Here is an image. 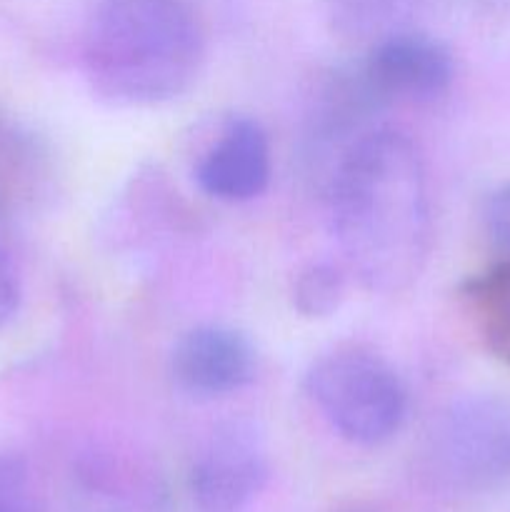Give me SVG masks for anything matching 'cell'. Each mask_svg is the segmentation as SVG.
Wrapping results in <instances>:
<instances>
[{
	"label": "cell",
	"mask_w": 510,
	"mask_h": 512,
	"mask_svg": "<svg viewBox=\"0 0 510 512\" xmlns=\"http://www.w3.org/2000/svg\"><path fill=\"white\" fill-rule=\"evenodd\" d=\"M328 210L345 268L365 290L403 293L420 278L433 220L413 138L393 128L355 138L335 163Z\"/></svg>",
	"instance_id": "cell-1"
},
{
	"label": "cell",
	"mask_w": 510,
	"mask_h": 512,
	"mask_svg": "<svg viewBox=\"0 0 510 512\" xmlns=\"http://www.w3.org/2000/svg\"><path fill=\"white\" fill-rule=\"evenodd\" d=\"M203 65L205 35L185 0H100L85 25V80L110 105L180 98Z\"/></svg>",
	"instance_id": "cell-2"
},
{
	"label": "cell",
	"mask_w": 510,
	"mask_h": 512,
	"mask_svg": "<svg viewBox=\"0 0 510 512\" xmlns=\"http://www.w3.org/2000/svg\"><path fill=\"white\" fill-rule=\"evenodd\" d=\"M423 475L450 495H483L510 483V400L463 395L430 423L420 448Z\"/></svg>",
	"instance_id": "cell-3"
},
{
	"label": "cell",
	"mask_w": 510,
	"mask_h": 512,
	"mask_svg": "<svg viewBox=\"0 0 510 512\" xmlns=\"http://www.w3.org/2000/svg\"><path fill=\"white\" fill-rule=\"evenodd\" d=\"M305 388L333 430L355 445L388 443L408 415L400 375L368 350L320 355L305 375Z\"/></svg>",
	"instance_id": "cell-4"
},
{
	"label": "cell",
	"mask_w": 510,
	"mask_h": 512,
	"mask_svg": "<svg viewBox=\"0 0 510 512\" xmlns=\"http://www.w3.org/2000/svg\"><path fill=\"white\" fill-rule=\"evenodd\" d=\"M270 460L258 430L233 420L215 430L190 468V495L200 512H243L263 493Z\"/></svg>",
	"instance_id": "cell-5"
},
{
	"label": "cell",
	"mask_w": 510,
	"mask_h": 512,
	"mask_svg": "<svg viewBox=\"0 0 510 512\" xmlns=\"http://www.w3.org/2000/svg\"><path fill=\"white\" fill-rule=\"evenodd\" d=\"M360 70L383 103H428L450 88L455 75L450 50L440 40L413 28L370 45Z\"/></svg>",
	"instance_id": "cell-6"
},
{
	"label": "cell",
	"mask_w": 510,
	"mask_h": 512,
	"mask_svg": "<svg viewBox=\"0 0 510 512\" xmlns=\"http://www.w3.org/2000/svg\"><path fill=\"white\" fill-rule=\"evenodd\" d=\"M258 373V353L240 330L198 325L175 340L170 375L195 398H223L250 385Z\"/></svg>",
	"instance_id": "cell-7"
},
{
	"label": "cell",
	"mask_w": 510,
	"mask_h": 512,
	"mask_svg": "<svg viewBox=\"0 0 510 512\" xmlns=\"http://www.w3.org/2000/svg\"><path fill=\"white\" fill-rule=\"evenodd\" d=\"M273 173L270 140L253 118H235L200 155L195 180L205 195L223 203H245L268 188Z\"/></svg>",
	"instance_id": "cell-8"
},
{
	"label": "cell",
	"mask_w": 510,
	"mask_h": 512,
	"mask_svg": "<svg viewBox=\"0 0 510 512\" xmlns=\"http://www.w3.org/2000/svg\"><path fill=\"white\" fill-rule=\"evenodd\" d=\"M325 13L343 40L375 45L410 30L415 0H325Z\"/></svg>",
	"instance_id": "cell-9"
},
{
	"label": "cell",
	"mask_w": 510,
	"mask_h": 512,
	"mask_svg": "<svg viewBox=\"0 0 510 512\" xmlns=\"http://www.w3.org/2000/svg\"><path fill=\"white\" fill-rule=\"evenodd\" d=\"M468 295L483 315L490 348L510 360V265L480 275L470 283Z\"/></svg>",
	"instance_id": "cell-10"
},
{
	"label": "cell",
	"mask_w": 510,
	"mask_h": 512,
	"mask_svg": "<svg viewBox=\"0 0 510 512\" xmlns=\"http://www.w3.org/2000/svg\"><path fill=\"white\" fill-rule=\"evenodd\" d=\"M345 300V273L340 265L320 260L298 273L293 283V305L303 318H328Z\"/></svg>",
	"instance_id": "cell-11"
},
{
	"label": "cell",
	"mask_w": 510,
	"mask_h": 512,
	"mask_svg": "<svg viewBox=\"0 0 510 512\" xmlns=\"http://www.w3.org/2000/svg\"><path fill=\"white\" fill-rule=\"evenodd\" d=\"M0 512H40L28 465L0 453Z\"/></svg>",
	"instance_id": "cell-12"
},
{
	"label": "cell",
	"mask_w": 510,
	"mask_h": 512,
	"mask_svg": "<svg viewBox=\"0 0 510 512\" xmlns=\"http://www.w3.org/2000/svg\"><path fill=\"white\" fill-rule=\"evenodd\" d=\"M20 298H23L20 268L18 263H15L13 253L0 243V328L15 315Z\"/></svg>",
	"instance_id": "cell-13"
},
{
	"label": "cell",
	"mask_w": 510,
	"mask_h": 512,
	"mask_svg": "<svg viewBox=\"0 0 510 512\" xmlns=\"http://www.w3.org/2000/svg\"><path fill=\"white\" fill-rule=\"evenodd\" d=\"M483 220L493 243L510 253V185H503L490 195L483 210Z\"/></svg>",
	"instance_id": "cell-14"
},
{
	"label": "cell",
	"mask_w": 510,
	"mask_h": 512,
	"mask_svg": "<svg viewBox=\"0 0 510 512\" xmlns=\"http://www.w3.org/2000/svg\"><path fill=\"white\" fill-rule=\"evenodd\" d=\"M340 512H373V510H365V508H348V510H340Z\"/></svg>",
	"instance_id": "cell-15"
}]
</instances>
